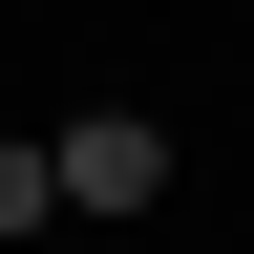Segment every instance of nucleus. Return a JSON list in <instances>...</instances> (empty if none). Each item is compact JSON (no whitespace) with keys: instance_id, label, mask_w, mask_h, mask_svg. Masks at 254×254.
<instances>
[{"instance_id":"1","label":"nucleus","mask_w":254,"mask_h":254,"mask_svg":"<svg viewBox=\"0 0 254 254\" xmlns=\"http://www.w3.org/2000/svg\"><path fill=\"white\" fill-rule=\"evenodd\" d=\"M43 170H64V212H148L170 190V127L148 106H85V127H43Z\"/></svg>"},{"instance_id":"2","label":"nucleus","mask_w":254,"mask_h":254,"mask_svg":"<svg viewBox=\"0 0 254 254\" xmlns=\"http://www.w3.org/2000/svg\"><path fill=\"white\" fill-rule=\"evenodd\" d=\"M43 212H64V170H43V148H0V233H43Z\"/></svg>"}]
</instances>
